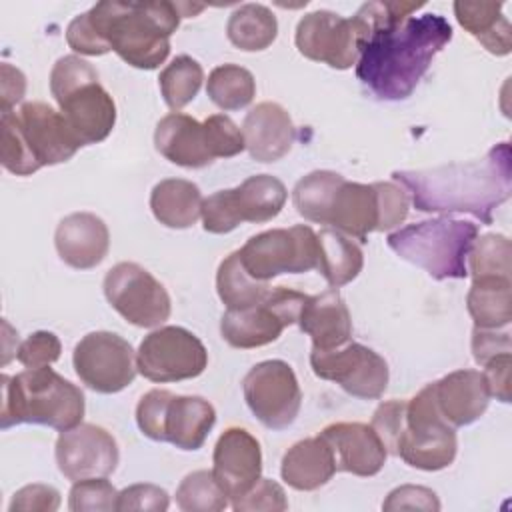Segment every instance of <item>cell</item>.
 Returning a JSON list of instances; mask_svg holds the SVG:
<instances>
[{"label":"cell","instance_id":"1","mask_svg":"<svg viewBox=\"0 0 512 512\" xmlns=\"http://www.w3.org/2000/svg\"><path fill=\"white\" fill-rule=\"evenodd\" d=\"M424 2H366L356 16L366 38L356 62L358 80L380 100L408 98L434 56L452 40L440 14L412 16Z\"/></svg>","mask_w":512,"mask_h":512},{"label":"cell","instance_id":"2","mask_svg":"<svg viewBox=\"0 0 512 512\" xmlns=\"http://www.w3.org/2000/svg\"><path fill=\"white\" fill-rule=\"evenodd\" d=\"M204 10L184 2H112L94 4L66 28L68 46L84 56L114 50L126 64L140 70L158 68L170 54V36L182 16Z\"/></svg>","mask_w":512,"mask_h":512},{"label":"cell","instance_id":"3","mask_svg":"<svg viewBox=\"0 0 512 512\" xmlns=\"http://www.w3.org/2000/svg\"><path fill=\"white\" fill-rule=\"evenodd\" d=\"M392 180L406 190L416 210L462 212L490 224L492 212L512 192L510 144L500 142L484 158L464 164L392 172Z\"/></svg>","mask_w":512,"mask_h":512},{"label":"cell","instance_id":"4","mask_svg":"<svg viewBox=\"0 0 512 512\" xmlns=\"http://www.w3.org/2000/svg\"><path fill=\"white\" fill-rule=\"evenodd\" d=\"M0 388L2 430L30 422L64 432L78 426L84 418L82 390L50 366L26 368L16 376L2 374Z\"/></svg>","mask_w":512,"mask_h":512},{"label":"cell","instance_id":"5","mask_svg":"<svg viewBox=\"0 0 512 512\" xmlns=\"http://www.w3.org/2000/svg\"><path fill=\"white\" fill-rule=\"evenodd\" d=\"M476 238L474 222L438 216L398 228L386 240L402 260L426 270L436 280H448L468 276L466 260Z\"/></svg>","mask_w":512,"mask_h":512},{"label":"cell","instance_id":"6","mask_svg":"<svg viewBox=\"0 0 512 512\" xmlns=\"http://www.w3.org/2000/svg\"><path fill=\"white\" fill-rule=\"evenodd\" d=\"M408 208L410 198L396 182L360 184L342 176L322 224L348 238L366 242L370 232H384L400 226L408 216Z\"/></svg>","mask_w":512,"mask_h":512},{"label":"cell","instance_id":"7","mask_svg":"<svg viewBox=\"0 0 512 512\" xmlns=\"http://www.w3.org/2000/svg\"><path fill=\"white\" fill-rule=\"evenodd\" d=\"M136 422L150 440L170 442L180 450H198L216 424V410L200 396H176L154 388L140 398Z\"/></svg>","mask_w":512,"mask_h":512},{"label":"cell","instance_id":"8","mask_svg":"<svg viewBox=\"0 0 512 512\" xmlns=\"http://www.w3.org/2000/svg\"><path fill=\"white\" fill-rule=\"evenodd\" d=\"M456 450V432L442 418L432 384H426L406 402V422L396 442V456L412 468L436 472L454 462Z\"/></svg>","mask_w":512,"mask_h":512},{"label":"cell","instance_id":"9","mask_svg":"<svg viewBox=\"0 0 512 512\" xmlns=\"http://www.w3.org/2000/svg\"><path fill=\"white\" fill-rule=\"evenodd\" d=\"M286 198V186L276 176L256 174L236 188L204 198L202 226L210 234H228L242 222H268L280 214Z\"/></svg>","mask_w":512,"mask_h":512},{"label":"cell","instance_id":"10","mask_svg":"<svg viewBox=\"0 0 512 512\" xmlns=\"http://www.w3.org/2000/svg\"><path fill=\"white\" fill-rule=\"evenodd\" d=\"M244 270L268 282L280 274H302L318 264V238L310 226L272 228L250 236L238 250Z\"/></svg>","mask_w":512,"mask_h":512},{"label":"cell","instance_id":"11","mask_svg":"<svg viewBox=\"0 0 512 512\" xmlns=\"http://www.w3.org/2000/svg\"><path fill=\"white\" fill-rule=\"evenodd\" d=\"M308 294L286 286H274L258 304L226 310L220 334L232 348H260L280 338L282 330L298 322Z\"/></svg>","mask_w":512,"mask_h":512},{"label":"cell","instance_id":"12","mask_svg":"<svg viewBox=\"0 0 512 512\" xmlns=\"http://www.w3.org/2000/svg\"><path fill=\"white\" fill-rule=\"evenodd\" d=\"M136 366L150 382H180L196 378L206 370L208 352L190 330L160 326L140 342Z\"/></svg>","mask_w":512,"mask_h":512},{"label":"cell","instance_id":"13","mask_svg":"<svg viewBox=\"0 0 512 512\" xmlns=\"http://www.w3.org/2000/svg\"><path fill=\"white\" fill-rule=\"evenodd\" d=\"M364 38L366 26L356 14L344 18L330 10H314L300 18L294 42L304 58L348 70L358 62Z\"/></svg>","mask_w":512,"mask_h":512},{"label":"cell","instance_id":"14","mask_svg":"<svg viewBox=\"0 0 512 512\" xmlns=\"http://www.w3.org/2000/svg\"><path fill=\"white\" fill-rule=\"evenodd\" d=\"M108 304L130 324L156 328L168 320L172 302L162 282L136 262H118L104 276Z\"/></svg>","mask_w":512,"mask_h":512},{"label":"cell","instance_id":"15","mask_svg":"<svg viewBox=\"0 0 512 512\" xmlns=\"http://www.w3.org/2000/svg\"><path fill=\"white\" fill-rule=\"evenodd\" d=\"M242 392L250 412L270 430L294 424L302 406L298 378L284 360H264L252 366L242 380Z\"/></svg>","mask_w":512,"mask_h":512},{"label":"cell","instance_id":"16","mask_svg":"<svg viewBox=\"0 0 512 512\" xmlns=\"http://www.w3.org/2000/svg\"><path fill=\"white\" fill-rule=\"evenodd\" d=\"M72 364L90 390L116 394L132 384L138 366L136 354L120 334L98 330L80 338L74 346Z\"/></svg>","mask_w":512,"mask_h":512},{"label":"cell","instance_id":"17","mask_svg":"<svg viewBox=\"0 0 512 512\" xmlns=\"http://www.w3.org/2000/svg\"><path fill=\"white\" fill-rule=\"evenodd\" d=\"M310 366L318 378L336 382L350 396L362 400L380 398L390 378L386 360L358 342H346L330 350L312 348Z\"/></svg>","mask_w":512,"mask_h":512},{"label":"cell","instance_id":"18","mask_svg":"<svg viewBox=\"0 0 512 512\" xmlns=\"http://www.w3.org/2000/svg\"><path fill=\"white\" fill-rule=\"evenodd\" d=\"M120 460L114 436L96 424H78L60 432L56 440V464L64 478L78 482L110 476Z\"/></svg>","mask_w":512,"mask_h":512},{"label":"cell","instance_id":"19","mask_svg":"<svg viewBox=\"0 0 512 512\" xmlns=\"http://www.w3.org/2000/svg\"><path fill=\"white\" fill-rule=\"evenodd\" d=\"M14 118L40 168L70 160L82 146L60 110H54L46 102H26L18 112H14Z\"/></svg>","mask_w":512,"mask_h":512},{"label":"cell","instance_id":"20","mask_svg":"<svg viewBox=\"0 0 512 512\" xmlns=\"http://www.w3.org/2000/svg\"><path fill=\"white\" fill-rule=\"evenodd\" d=\"M212 474L224 494L234 500L246 494L262 474V450L260 442L240 426L226 428L212 456Z\"/></svg>","mask_w":512,"mask_h":512},{"label":"cell","instance_id":"21","mask_svg":"<svg viewBox=\"0 0 512 512\" xmlns=\"http://www.w3.org/2000/svg\"><path fill=\"white\" fill-rule=\"evenodd\" d=\"M54 100L82 146L106 140L116 124V104L98 78L82 82Z\"/></svg>","mask_w":512,"mask_h":512},{"label":"cell","instance_id":"22","mask_svg":"<svg viewBox=\"0 0 512 512\" xmlns=\"http://www.w3.org/2000/svg\"><path fill=\"white\" fill-rule=\"evenodd\" d=\"M320 436L328 442L336 470L354 476H374L382 470L388 452L370 424L362 422H334L328 424Z\"/></svg>","mask_w":512,"mask_h":512},{"label":"cell","instance_id":"23","mask_svg":"<svg viewBox=\"0 0 512 512\" xmlns=\"http://www.w3.org/2000/svg\"><path fill=\"white\" fill-rule=\"evenodd\" d=\"M154 144L176 166L204 168L216 160L206 124L182 112H170L156 124Z\"/></svg>","mask_w":512,"mask_h":512},{"label":"cell","instance_id":"24","mask_svg":"<svg viewBox=\"0 0 512 512\" xmlns=\"http://www.w3.org/2000/svg\"><path fill=\"white\" fill-rule=\"evenodd\" d=\"M54 246L64 264L76 270L98 266L110 248V232L104 220L92 212H74L60 220Z\"/></svg>","mask_w":512,"mask_h":512},{"label":"cell","instance_id":"25","mask_svg":"<svg viewBox=\"0 0 512 512\" xmlns=\"http://www.w3.org/2000/svg\"><path fill=\"white\" fill-rule=\"evenodd\" d=\"M242 134L250 156L264 164L284 158L296 140L290 114L276 102L256 104L244 118Z\"/></svg>","mask_w":512,"mask_h":512},{"label":"cell","instance_id":"26","mask_svg":"<svg viewBox=\"0 0 512 512\" xmlns=\"http://www.w3.org/2000/svg\"><path fill=\"white\" fill-rule=\"evenodd\" d=\"M434 400L442 418L452 426L476 422L488 408L490 392L478 370H456L432 382Z\"/></svg>","mask_w":512,"mask_h":512},{"label":"cell","instance_id":"27","mask_svg":"<svg viewBox=\"0 0 512 512\" xmlns=\"http://www.w3.org/2000/svg\"><path fill=\"white\" fill-rule=\"evenodd\" d=\"M298 326L310 336L314 350H330L346 344L352 336V318L338 288L308 296Z\"/></svg>","mask_w":512,"mask_h":512},{"label":"cell","instance_id":"28","mask_svg":"<svg viewBox=\"0 0 512 512\" xmlns=\"http://www.w3.org/2000/svg\"><path fill=\"white\" fill-rule=\"evenodd\" d=\"M336 472L334 454L320 434L296 442L282 456V480L294 490H316L324 486Z\"/></svg>","mask_w":512,"mask_h":512},{"label":"cell","instance_id":"29","mask_svg":"<svg viewBox=\"0 0 512 512\" xmlns=\"http://www.w3.org/2000/svg\"><path fill=\"white\" fill-rule=\"evenodd\" d=\"M502 8V2H454L458 24L496 56H506L512 50V28Z\"/></svg>","mask_w":512,"mask_h":512},{"label":"cell","instance_id":"30","mask_svg":"<svg viewBox=\"0 0 512 512\" xmlns=\"http://www.w3.org/2000/svg\"><path fill=\"white\" fill-rule=\"evenodd\" d=\"M202 192L184 178L160 180L150 192V210L166 228H190L202 216Z\"/></svg>","mask_w":512,"mask_h":512},{"label":"cell","instance_id":"31","mask_svg":"<svg viewBox=\"0 0 512 512\" xmlns=\"http://www.w3.org/2000/svg\"><path fill=\"white\" fill-rule=\"evenodd\" d=\"M468 312L476 328L498 330L512 320V282L502 276L472 278L466 296Z\"/></svg>","mask_w":512,"mask_h":512},{"label":"cell","instance_id":"32","mask_svg":"<svg viewBox=\"0 0 512 512\" xmlns=\"http://www.w3.org/2000/svg\"><path fill=\"white\" fill-rule=\"evenodd\" d=\"M318 238V264L316 270L326 278L332 288H340L352 282L362 266L364 254L356 242L334 228H322L316 232Z\"/></svg>","mask_w":512,"mask_h":512},{"label":"cell","instance_id":"33","mask_svg":"<svg viewBox=\"0 0 512 512\" xmlns=\"http://www.w3.org/2000/svg\"><path fill=\"white\" fill-rule=\"evenodd\" d=\"M228 40L244 52L266 50L278 36V22L270 8L264 4L238 6L226 24Z\"/></svg>","mask_w":512,"mask_h":512},{"label":"cell","instance_id":"34","mask_svg":"<svg viewBox=\"0 0 512 512\" xmlns=\"http://www.w3.org/2000/svg\"><path fill=\"white\" fill-rule=\"evenodd\" d=\"M216 292L218 298L226 304L228 310L236 308H246L252 304H258L266 298L270 292L268 282H260L252 278L238 256V250L228 254L216 272Z\"/></svg>","mask_w":512,"mask_h":512},{"label":"cell","instance_id":"35","mask_svg":"<svg viewBox=\"0 0 512 512\" xmlns=\"http://www.w3.org/2000/svg\"><path fill=\"white\" fill-rule=\"evenodd\" d=\"M206 94L222 110H240L254 100L256 82L250 70L238 64H222L208 74Z\"/></svg>","mask_w":512,"mask_h":512},{"label":"cell","instance_id":"36","mask_svg":"<svg viewBox=\"0 0 512 512\" xmlns=\"http://www.w3.org/2000/svg\"><path fill=\"white\" fill-rule=\"evenodd\" d=\"M204 80V70L202 66L192 58V56H176L162 72L158 78L162 98L168 108L180 110L186 104H190Z\"/></svg>","mask_w":512,"mask_h":512},{"label":"cell","instance_id":"37","mask_svg":"<svg viewBox=\"0 0 512 512\" xmlns=\"http://www.w3.org/2000/svg\"><path fill=\"white\" fill-rule=\"evenodd\" d=\"M340 180L342 176L332 170H314L300 178L292 190V204L296 212L308 222L322 224L330 198Z\"/></svg>","mask_w":512,"mask_h":512},{"label":"cell","instance_id":"38","mask_svg":"<svg viewBox=\"0 0 512 512\" xmlns=\"http://www.w3.org/2000/svg\"><path fill=\"white\" fill-rule=\"evenodd\" d=\"M228 500L212 470L190 472L176 488V504L184 512H220L228 508Z\"/></svg>","mask_w":512,"mask_h":512},{"label":"cell","instance_id":"39","mask_svg":"<svg viewBox=\"0 0 512 512\" xmlns=\"http://www.w3.org/2000/svg\"><path fill=\"white\" fill-rule=\"evenodd\" d=\"M468 274L472 278H510V240L504 234H484L468 252Z\"/></svg>","mask_w":512,"mask_h":512},{"label":"cell","instance_id":"40","mask_svg":"<svg viewBox=\"0 0 512 512\" xmlns=\"http://www.w3.org/2000/svg\"><path fill=\"white\" fill-rule=\"evenodd\" d=\"M0 132H2V144H0V160L2 166L16 174V176H30L36 170H40V166L36 164V160L32 158L20 128L16 124L14 112H2L0 116Z\"/></svg>","mask_w":512,"mask_h":512},{"label":"cell","instance_id":"41","mask_svg":"<svg viewBox=\"0 0 512 512\" xmlns=\"http://www.w3.org/2000/svg\"><path fill=\"white\" fill-rule=\"evenodd\" d=\"M118 506V492L106 478H86L74 482L68 494L72 512H112Z\"/></svg>","mask_w":512,"mask_h":512},{"label":"cell","instance_id":"42","mask_svg":"<svg viewBox=\"0 0 512 512\" xmlns=\"http://www.w3.org/2000/svg\"><path fill=\"white\" fill-rule=\"evenodd\" d=\"M62 344L54 332L38 330L30 334L20 346L16 348V360L24 368H42L50 366L60 358Z\"/></svg>","mask_w":512,"mask_h":512},{"label":"cell","instance_id":"43","mask_svg":"<svg viewBox=\"0 0 512 512\" xmlns=\"http://www.w3.org/2000/svg\"><path fill=\"white\" fill-rule=\"evenodd\" d=\"M98 78L96 68L76 54H68L56 60L50 72V92L54 98L80 86L82 82Z\"/></svg>","mask_w":512,"mask_h":512},{"label":"cell","instance_id":"44","mask_svg":"<svg viewBox=\"0 0 512 512\" xmlns=\"http://www.w3.org/2000/svg\"><path fill=\"white\" fill-rule=\"evenodd\" d=\"M230 504L236 512H248V510L282 512L288 508L284 488L278 482H274L270 478H262V476L246 494L234 498Z\"/></svg>","mask_w":512,"mask_h":512},{"label":"cell","instance_id":"45","mask_svg":"<svg viewBox=\"0 0 512 512\" xmlns=\"http://www.w3.org/2000/svg\"><path fill=\"white\" fill-rule=\"evenodd\" d=\"M404 422H406V400H388L376 408L370 426L382 440L388 454L396 456V442L404 430Z\"/></svg>","mask_w":512,"mask_h":512},{"label":"cell","instance_id":"46","mask_svg":"<svg viewBox=\"0 0 512 512\" xmlns=\"http://www.w3.org/2000/svg\"><path fill=\"white\" fill-rule=\"evenodd\" d=\"M204 124L210 132L216 158H232L246 148L242 130L226 114H212L204 120Z\"/></svg>","mask_w":512,"mask_h":512},{"label":"cell","instance_id":"47","mask_svg":"<svg viewBox=\"0 0 512 512\" xmlns=\"http://www.w3.org/2000/svg\"><path fill=\"white\" fill-rule=\"evenodd\" d=\"M170 506V498L164 488L154 484H132L118 492V506L120 512L132 510H150V512H164Z\"/></svg>","mask_w":512,"mask_h":512},{"label":"cell","instance_id":"48","mask_svg":"<svg viewBox=\"0 0 512 512\" xmlns=\"http://www.w3.org/2000/svg\"><path fill=\"white\" fill-rule=\"evenodd\" d=\"M382 510H440V500L434 490L426 486L404 484L394 488L382 502Z\"/></svg>","mask_w":512,"mask_h":512},{"label":"cell","instance_id":"49","mask_svg":"<svg viewBox=\"0 0 512 512\" xmlns=\"http://www.w3.org/2000/svg\"><path fill=\"white\" fill-rule=\"evenodd\" d=\"M60 506V492L50 484H28L12 496L10 512H54Z\"/></svg>","mask_w":512,"mask_h":512},{"label":"cell","instance_id":"50","mask_svg":"<svg viewBox=\"0 0 512 512\" xmlns=\"http://www.w3.org/2000/svg\"><path fill=\"white\" fill-rule=\"evenodd\" d=\"M510 368H512V352L498 354L484 364V382L490 392V398L500 402H510Z\"/></svg>","mask_w":512,"mask_h":512},{"label":"cell","instance_id":"51","mask_svg":"<svg viewBox=\"0 0 512 512\" xmlns=\"http://www.w3.org/2000/svg\"><path fill=\"white\" fill-rule=\"evenodd\" d=\"M504 352H512L510 348V334L502 332L498 334L496 330H488V328H476L472 332V356L474 360L484 366L490 358L504 354Z\"/></svg>","mask_w":512,"mask_h":512},{"label":"cell","instance_id":"52","mask_svg":"<svg viewBox=\"0 0 512 512\" xmlns=\"http://www.w3.org/2000/svg\"><path fill=\"white\" fill-rule=\"evenodd\" d=\"M26 92V76L4 62L0 66V102H2V112H12V106H16Z\"/></svg>","mask_w":512,"mask_h":512}]
</instances>
